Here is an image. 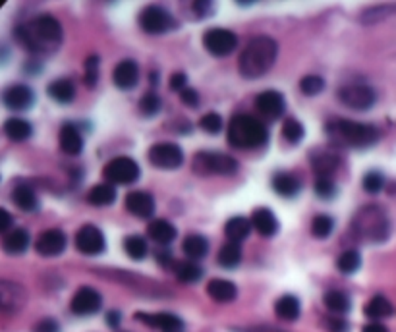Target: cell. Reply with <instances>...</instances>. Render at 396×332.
<instances>
[{"mask_svg":"<svg viewBox=\"0 0 396 332\" xmlns=\"http://www.w3.org/2000/svg\"><path fill=\"white\" fill-rule=\"evenodd\" d=\"M64 31L57 17L49 14L35 16L34 20L25 22L16 29V41L24 47L27 52L37 54V56H47L57 52L62 45Z\"/></svg>","mask_w":396,"mask_h":332,"instance_id":"obj_1","label":"cell"},{"mask_svg":"<svg viewBox=\"0 0 396 332\" xmlns=\"http://www.w3.org/2000/svg\"><path fill=\"white\" fill-rule=\"evenodd\" d=\"M279 54V45L274 39L267 35L254 37L246 45V49L242 50L238 59L240 75L244 80H259L263 77L274 64Z\"/></svg>","mask_w":396,"mask_h":332,"instance_id":"obj_2","label":"cell"},{"mask_svg":"<svg viewBox=\"0 0 396 332\" xmlns=\"http://www.w3.org/2000/svg\"><path fill=\"white\" fill-rule=\"evenodd\" d=\"M327 135L335 145L350 149H369L379 142V130L372 124H362L346 118H335L327 124Z\"/></svg>","mask_w":396,"mask_h":332,"instance_id":"obj_3","label":"cell"},{"mask_svg":"<svg viewBox=\"0 0 396 332\" xmlns=\"http://www.w3.org/2000/svg\"><path fill=\"white\" fill-rule=\"evenodd\" d=\"M352 234L365 243H383L390 236L388 215L377 205H365L352 218Z\"/></svg>","mask_w":396,"mask_h":332,"instance_id":"obj_4","label":"cell"},{"mask_svg":"<svg viewBox=\"0 0 396 332\" xmlns=\"http://www.w3.org/2000/svg\"><path fill=\"white\" fill-rule=\"evenodd\" d=\"M269 139V132L257 118L236 114L228 124V143L236 149H259Z\"/></svg>","mask_w":396,"mask_h":332,"instance_id":"obj_5","label":"cell"},{"mask_svg":"<svg viewBox=\"0 0 396 332\" xmlns=\"http://www.w3.org/2000/svg\"><path fill=\"white\" fill-rule=\"evenodd\" d=\"M191 170L198 176H232L238 172V160L217 151H201L193 157Z\"/></svg>","mask_w":396,"mask_h":332,"instance_id":"obj_6","label":"cell"},{"mask_svg":"<svg viewBox=\"0 0 396 332\" xmlns=\"http://www.w3.org/2000/svg\"><path fill=\"white\" fill-rule=\"evenodd\" d=\"M103 176L108 183H122V186H128V183H133L140 180L141 170L140 165L130 157H116L112 158L110 163L105 165L103 168Z\"/></svg>","mask_w":396,"mask_h":332,"instance_id":"obj_7","label":"cell"},{"mask_svg":"<svg viewBox=\"0 0 396 332\" xmlns=\"http://www.w3.org/2000/svg\"><path fill=\"white\" fill-rule=\"evenodd\" d=\"M140 25L145 33L163 35L168 33L170 29L176 27V20H174L173 14H170L168 10L163 8V6L151 4V6H145V8L141 10Z\"/></svg>","mask_w":396,"mask_h":332,"instance_id":"obj_8","label":"cell"},{"mask_svg":"<svg viewBox=\"0 0 396 332\" xmlns=\"http://www.w3.org/2000/svg\"><path fill=\"white\" fill-rule=\"evenodd\" d=\"M203 47L209 54L223 59V56L232 54V50L238 47V37L236 33H232L230 29L213 27V29H207L203 35Z\"/></svg>","mask_w":396,"mask_h":332,"instance_id":"obj_9","label":"cell"},{"mask_svg":"<svg viewBox=\"0 0 396 332\" xmlns=\"http://www.w3.org/2000/svg\"><path fill=\"white\" fill-rule=\"evenodd\" d=\"M339 99L344 107L352 108V110H369L377 100V95L369 85H362V83H354V85H346L339 91Z\"/></svg>","mask_w":396,"mask_h":332,"instance_id":"obj_10","label":"cell"},{"mask_svg":"<svg viewBox=\"0 0 396 332\" xmlns=\"http://www.w3.org/2000/svg\"><path fill=\"white\" fill-rule=\"evenodd\" d=\"M149 163L163 170H174L184 163V153L176 143H157L147 153Z\"/></svg>","mask_w":396,"mask_h":332,"instance_id":"obj_11","label":"cell"},{"mask_svg":"<svg viewBox=\"0 0 396 332\" xmlns=\"http://www.w3.org/2000/svg\"><path fill=\"white\" fill-rule=\"evenodd\" d=\"M75 248L83 255H101L105 248H107V240L105 234L101 232L97 226L85 225L82 226L78 234H75Z\"/></svg>","mask_w":396,"mask_h":332,"instance_id":"obj_12","label":"cell"},{"mask_svg":"<svg viewBox=\"0 0 396 332\" xmlns=\"http://www.w3.org/2000/svg\"><path fill=\"white\" fill-rule=\"evenodd\" d=\"M101 305H103V298H101L99 292L91 288V286H82L74 294L72 301H70V309L78 317L95 315L101 309Z\"/></svg>","mask_w":396,"mask_h":332,"instance_id":"obj_13","label":"cell"},{"mask_svg":"<svg viewBox=\"0 0 396 332\" xmlns=\"http://www.w3.org/2000/svg\"><path fill=\"white\" fill-rule=\"evenodd\" d=\"M2 103L8 110L14 112H25L35 105V91L31 87H27L24 83L10 85L2 93Z\"/></svg>","mask_w":396,"mask_h":332,"instance_id":"obj_14","label":"cell"},{"mask_svg":"<svg viewBox=\"0 0 396 332\" xmlns=\"http://www.w3.org/2000/svg\"><path fill=\"white\" fill-rule=\"evenodd\" d=\"M66 243V234L62 232V230H58V228H50V230L41 232V236L37 238L35 249L43 257H57L60 253H64Z\"/></svg>","mask_w":396,"mask_h":332,"instance_id":"obj_15","label":"cell"},{"mask_svg":"<svg viewBox=\"0 0 396 332\" xmlns=\"http://www.w3.org/2000/svg\"><path fill=\"white\" fill-rule=\"evenodd\" d=\"M133 319L161 332H186L184 321L173 313H135Z\"/></svg>","mask_w":396,"mask_h":332,"instance_id":"obj_16","label":"cell"},{"mask_svg":"<svg viewBox=\"0 0 396 332\" xmlns=\"http://www.w3.org/2000/svg\"><path fill=\"white\" fill-rule=\"evenodd\" d=\"M256 108L259 110V114H263L267 120H277L284 114L286 110V100L282 97V93L279 91H263L257 95Z\"/></svg>","mask_w":396,"mask_h":332,"instance_id":"obj_17","label":"cell"},{"mask_svg":"<svg viewBox=\"0 0 396 332\" xmlns=\"http://www.w3.org/2000/svg\"><path fill=\"white\" fill-rule=\"evenodd\" d=\"M25 290L16 282L2 280L0 282V305L6 313H17L25 305Z\"/></svg>","mask_w":396,"mask_h":332,"instance_id":"obj_18","label":"cell"},{"mask_svg":"<svg viewBox=\"0 0 396 332\" xmlns=\"http://www.w3.org/2000/svg\"><path fill=\"white\" fill-rule=\"evenodd\" d=\"M128 213L138 218H151L155 215V199L147 191H130L124 201Z\"/></svg>","mask_w":396,"mask_h":332,"instance_id":"obj_19","label":"cell"},{"mask_svg":"<svg viewBox=\"0 0 396 332\" xmlns=\"http://www.w3.org/2000/svg\"><path fill=\"white\" fill-rule=\"evenodd\" d=\"M112 82L122 91L133 89L138 85V82H140V66H138V62L130 59L118 62L115 72H112Z\"/></svg>","mask_w":396,"mask_h":332,"instance_id":"obj_20","label":"cell"},{"mask_svg":"<svg viewBox=\"0 0 396 332\" xmlns=\"http://www.w3.org/2000/svg\"><path fill=\"white\" fill-rule=\"evenodd\" d=\"M58 142H60V149L64 151L70 157H75L83 151V135L78 130V126L74 124H64L58 135Z\"/></svg>","mask_w":396,"mask_h":332,"instance_id":"obj_21","label":"cell"},{"mask_svg":"<svg viewBox=\"0 0 396 332\" xmlns=\"http://www.w3.org/2000/svg\"><path fill=\"white\" fill-rule=\"evenodd\" d=\"M340 158L335 151L330 149H317L311 155V166L319 174V178H330V174L339 168Z\"/></svg>","mask_w":396,"mask_h":332,"instance_id":"obj_22","label":"cell"},{"mask_svg":"<svg viewBox=\"0 0 396 332\" xmlns=\"http://www.w3.org/2000/svg\"><path fill=\"white\" fill-rule=\"evenodd\" d=\"M251 225L257 230V234H261L263 238H272L274 234L279 232V220L272 213L271 209L257 207L251 215Z\"/></svg>","mask_w":396,"mask_h":332,"instance_id":"obj_23","label":"cell"},{"mask_svg":"<svg viewBox=\"0 0 396 332\" xmlns=\"http://www.w3.org/2000/svg\"><path fill=\"white\" fill-rule=\"evenodd\" d=\"M2 248L8 255H22L29 248V234L25 228H12L2 238Z\"/></svg>","mask_w":396,"mask_h":332,"instance_id":"obj_24","label":"cell"},{"mask_svg":"<svg viewBox=\"0 0 396 332\" xmlns=\"http://www.w3.org/2000/svg\"><path fill=\"white\" fill-rule=\"evenodd\" d=\"M251 218L246 216H232L230 220L224 225V234L232 243H242L244 240H248V236L251 234Z\"/></svg>","mask_w":396,"mask_h":332,"instance_id":"obj_25","label":"cell"},{"mask_svg":"<svg viewBox=\"0 0 396 332\" xmlns=\"http://www.w3.org/2000/svg\"><path fill=\"white\" fill-rule=\"evenodd\" d=\"M207 294L211 296V299H215L219 303H228V301H234V299H236L238 288H236V284H232L230 280L213 278L211 282L207 284Z\"/></svg>","mask_w":396,"mask_h":332,"instance_id":"obj_26","label":"cell"},{"mask_svg":"<svg viewBox=\"0 0 396 332\" xmlns=\"http://www.w3.org/2000/svg\"><path fill=\"white\" fill-rule=\"evenodd\" d=\"M12 201L16 203L17 209H22L24 213H35L39 209V197L31 186H16L12 191Z\"/></svg>","mask_w":396,"mask_h":332,"instance_id":"obj_27","label":"cell"},{"mask_svg":"<svg viewBox=\"0 0 396 332\" xmlns=\"http://www.w3.org/2000/svg\"><path fill=\"white\" fill-rule=\"evenodd\" d=\"M4 135L8 137L10 142H27L34 135V126L29 124L24 118H8L4 122Z\"/></svg>","mask_w":396,"mask_h":332,"instance_id":"obj_28","label":"cell"},{"mask_svg":"<svg viewBox=\"0 0 396 332\" xmlns=\"http://www.w3.org/2000/svg\"><path fill=\"white\" fill-rule=\"evenodd\" d=\"M147 234H149V238L155 241V243L166 246V243L174 241V238H176V234L178 232H176V226L170 225L168 220L157 218V220L149 222Z\"/></svg>","mask_w":396,"mask_h":332,"instance_id":"obj_29","label":"cell"},{"mask_svg":"<svg viewBox=\"0 0 396 332\" xmlns=\"http://www.w3.org/2000/svg\"><path fill=\"white\" fill-rule=\"evenodd\" d=\"M272 190H274V193H279L281 197L290 199V197H296L298 193H300L302 183H300L296 176L281 172V174L272 176Z\"/></svg>","mask_w":396,"mask_h":332,"instance_id":"obj_30","label":"cell"},{"mask_svg":"<svg viewBox=\"0 0 396 332\" xmlns=\"http://www.w3.org/2000/svg\"><path fill=\"white\" fill-rule=\"evenodd\" d=\"M182 251L191 261H198V259H203L209 253V241L201 234H190V236H186V240L182 241Z\"/></svg>","mask_w":396,"mask_h":332,"instance_id":"obj_31","label":"cell"},{"mask_svg":"<svg viewBox=\"0 0 396 332\" xmlns=\"http://www.w3.org/2000/svg\"><path fill=\"white\" fill-rule=\"evenodd\" d=\"M300 311H302V305H300V299L296 296H282L281 299H277L274 303V313L279 319L282 321H296L300 317Z\"/></svg>","mask_w":396,"mask_h":332,"instance_id":"obj_32","label":"cell"},{"mask_svg":"<svg viewBox=\"0 0 396 332\" xmlns=\"http://www.w3.org/2000/svg\"><path fill=\"white\" fill-rule=\"evenodd\" d=\"M49 97L58 105H70L75 99V87L70 80H57L49 85Z\"/></svg>","mask_w":396,"mask_h":332,"instance_id":"obj_33","label":"cell"},{"mask_svg":"<svg viewBox=\"0 0 396 332\" xmlns=\"http://www.w3.org/2000/svg\"><path fill=\"white\" fill-rule=\"evenodd\" d=\"M116 199V188L112 183H97L93 190L87 193V203L95 205V207H105V205H112Z\"/></svg>","mask_w":396,"mask_h":332,"instance_id":"obj_34","label":"cell"},{"mask_svg":"<svg viewBox=\"0 0 396 332\" xmlns=\"http://www.w3.org/2000/svg\"><path fill=\"white\" fill-rule=\"evenodd\" d=\"M363 313L373 321H381V319H387V317L393 315V303L385 296H375L365 303Z\"/></svg>","mask_w":396,"mask_h":332,"instance_id":"obj_35","label":"cell"},{"mask_svg":"<svg viewBox=\"0 0 396 332\" xmlns=\"http://www.w3.org/2000/svg\"><path fill=\"white\" fill-rule=\"evenodd\" d=\"M325 305L329 309L330 313H335L337 317H342L346 315L350 308H352V303H350V298H348L344 292L340 290H329L325 294Z\"/></svg>","mask_w":396,"mask_h":332,"instance_id":"obj_36","label":"cell"},{"mask_svg":"<svg viewBox=\"0 0 396 332\" xmlns=\"http://www.w3.org/2000/svg\"><path fill=\"white\" fill-rule=\"evenodd\" d=\"M176 273V278L184 284H196L198 280H201L203 276V269L196 263V261H182L176 265L174 269Z\"/></svg>","mask_w":396,"mask_h":332,"instance_id":"obj_37","label":"cell"},{"mask_svg":"<svg viewBox=\"0 0 396 332\" xmlns=\"http://www.w3.org/2000/svg\"><path fill=\"white\" fill-rule=\"evenodd\" d=\"M242 261V248L240 243L226 241L221 251H219V265L223 269H236Z\"/></svg>","mask_w":396,"mask_h":332,"instance_id":"obj_38","label":"cell"},{"mask_svg":"<svg viewBox=\"0 0 396 332\" xmlns=\"http://www.w3.org/2000/svg\"><path fill=\"white\" fill-rule=\"evenodd\" d=\"M362 266V255L355 249H348L337 259V269L344 274H354Z\"/></svg>","mask_w":396,"mask_h":332,"instance_id":"obj_39","label":"cell"},{"mask_svg":"<svg viewBox=\"0 0 396 332\" xmlns=\"http://www.w3.org/2000/svg\"><path fill=\"white\" fill-rule=\"evenodd\" d=\"M304 135H306V130H304V126H302L300 120H296V118H286L284 120V124H282V137L286 142L292 143V145H298V143L304 139Z\"/></svg>","mask_w":396,"mask_h":332,"instance_id":"obj_40","label":"cell"},{"mask_svg":"<svg viewBox=\"0 0 396 332\" xmlns=\"http://www.w3.org/2000/svg\"><path fill=\"white\" fill-rule=\"evenodd\" d=\"M124 249L128 253V257L133 261H141V259L147 257V241L143 240L141 236H128L124 240Z\"/></svg>","mask_w":396,"mask_h":332,"instance_id":"obj_41","label":"cell"},{"mask_svg":"<svg viewBox=\"0 0 396 332\" xmlns=\"http://www.w3.org/2000/svg\"><path fill=\"white\" fill-rule=\"evenodd\" d=\"M332 228H335V220L329 215H317L314 218V222H311V234L317 240L329 238L332 234Z\"/></svg>","mask_w":396,"mask_h":332,"instance_id":"obj_42","label":"cell"},{"mask_svg":"<svg viewBox=\"0 0 396 332\" xmlns=\"http://www.w3.org/2000/svg\"><path fill=\"white\" fill-rule=\"evenodd\" d=\"M161 107H163L161 97H159L157 93H153V91L145 93L140 100V112L143 114V116H147V118L159 114Z\"/></svg>","mask_w":396,"mask_h":332,"instance_id":"obj_43","label":"cell"},{"mask_svg":"<svg viewBox=\"0 0 396 332\" xmlns=\"http://www.w3.org/2000/svg\"><path fill=\"white\" fill-rule=\"evenodd\" d=\"M300 89L307 97H315V95H319L325 89V80H323L321 75H306L300 82Z\"/></svg>","mask_w":396,"mask_h":332,"instance_id":"obj_44","label":"cell"},{"mask_svg":"<svg viewBox=\"0 0 396 332\" xmlns=\"http://www.w3.org/2000/svg\"><path fill=\"white\" fill-rule=\"evenodd\" d=\"M97 82H99V56L91 54L89 59L85 60V85L95 87Z\"/></svg>","mask_w":396,"mask_h":332,"instance_id":"obj_45","label":"cell"},{"mask_svg":"<svg viewBox=\"0 0 396 332\" xmlns=\"http://www.w3.org/2000/svg\"><path fill=\"white\" fill-rule=\"evenodd\" d=\"M363 190L367 191V193H379L383 188H385V176L381 174V172H367V174L363 176Z\"/></svg>","mask_w":396,"mask_h":332,"instance_id":"obj_46","label":"cell"},{"mask_svg":"<svg viewBox=\"0 0 396 332\" xmlns=\"http://www.w3.org/2000/svg\"><path fill=\"white\" fill-rule=\"evenodd\" d=\"M337 191L339 190H337V186H335V182H332L330 178H317V182H315V193H317V197L329 201L337 195Z\"/></svg>","mask_w":396,"mask_h":332,"instance_id":"obj_47","label":"cell"},{"mask_svg":"<svg viewBox=\"0 0 396 332\" xmlns=\"http://www.w3.org/2000/svg\"><path fill=\"white\" fill-rule=\"evenodd\" d=\"M199 126H201L203 132L215 135V133L223 130V118L219 116L217 112H209V114H205V116L199 120Z\"/></svg>","mask_w":396,"mask_h":332,"instance_id":"obj_48","label":"cell"},{"mask_svg":"<svg viewBox=\"0 0 396 332\" xmlns=\"http://www.w3.org/2000/svg\"><path fill=\"white\" fill-rule=\"evenodd\" d=\"M191 8H193V12H196V16L201 17V20H205L207 16H211L213 14V10H215V6H213V2H193L191 4Z\"/></svg>","mask_w":396,"mask_h":332,"instance_id":"obj_49","label":"cell"},{"mask_svg":"<svg viewBox=\"0 0 396 332\" xmlns=\"http://www.w3.org/2000/svg\"><path fill=\"white\" fill-rule=\"evenodd\" d=\"M180 100L186 105V107H191L196 108L199 105V95L196 89H191V87H186L184 91L180 93Z\"/></svg>","mask_w":396,"mask_h":332,"instance_id":"obj_50","label":"cell"},{"mask_svg":"<svg viewBox=\"0 0 396 332\" xmlns=\"http://www.w3.org/2000/svg\"><path fill=\"white\" fill-rule=\"evenodd\" d=\"M325 324H327L329 332H348V323L342 317H329Z\"/></svg>","mask_w":396,"mask_h":332,"instance_id":"obj_51","label":"cell"},{"mask_svg":"<svg viewBox=\"0 0 396 332\" xmlns=\"http://www.w3.org/2000/svg\"><path fill=\"white\" fill-rule=\"evenodd\" d=\"M186 87H188V75L184 74V72H176V74L170 77V89L182 93Z\"/></svg>","mask_w":396,"mask_h":332,"instance_id":"obj_52","label":"cell"},{"mask_svg":"<svg viewBox=\"0 0 396 332\" xmlns=\"http://www.w3.org/2000/svg\"><path fill=\"white\" fill-rule=\"evenodd\" d=\"M60 326L54 319H43L39 323L35 324V332H58Z\"/></svg>","mask_w":396,"mask_h":332,"instance_id":"obj_53","label":"cell"},{"mask_svg":"<svg viewBox=\"0 0 396 332\" xmlns=\"http://www.w3.org/2000/svg\"><path fill=\"white\" fill-rule=\"evenodd\" d=\"M0 230L2 234H8L12 230V215L6 209H0Z\"/></svg>","mask_w":396,"mask_h":332,"instance_id":"obj_54","label":"cell"},{"mask_svg":"<svg viewBox=\"0 0 396 332\" xmlns=\"http://www.w3.org/2000/svg\"><path fill=\"white\" fill-rule=\"evenodd\" d=\"M120 319H122V315H120L118 311H108V315H107L108 326H112V329H118V324H120Z\"/></svg>","mask_w":396,"mask_h":332,"instance_id":"obj_55","label":"cell"},{"mask_svg":"<svg viewBox=\"0 0 396 332\" xmlns=\"http://www.w3.org/2000/svg\"><path fill=\"white\" fill-rule=\"evenodd\" d=\"M362 332H388V329L381 323H369L363 326Z\"/></svg>","mask_w":396,"mask_h":332,"instance_id":"obj_56","label":"cell"},{"mask_svg":"<svg viewBox=\"0 0 396 332\" xmlns=\"http://www.w3.org/2000/svg\"><path fill=\"white\" fill-rule=\"evenodd\" d=\"M246 332H282V331H277V329H271V326H256V329H249Z\"/></svg>","mask_w":396,"mask_h":332,"instance_id":"obj_57","label":"cell"}]
</instances>
